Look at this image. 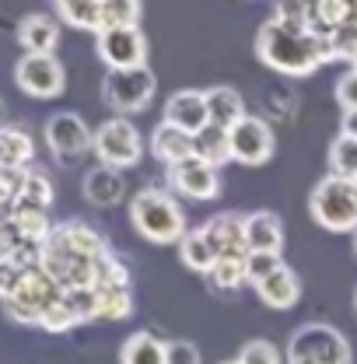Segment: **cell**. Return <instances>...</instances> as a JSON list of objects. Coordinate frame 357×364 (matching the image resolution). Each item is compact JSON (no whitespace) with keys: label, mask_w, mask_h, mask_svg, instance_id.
<instances>
[{"label":"cell","mask_w":357,"mask_h":364,"mask_svg":"<svg viewBox=\"0 0 357 364\" xmlns=\"http://www.w3.org/2000/svg\"><path fill=\"white\" fill-rule=\"evenodd\" d=\"M256 56L277 74L309 77L322 63L333 60V46H329V36L309 28V21L270 18L256 36Z\"/></svg>","instance_id":"obj_1"},{"label":"cell","mask_w":357,"mask_h":364,"mask_svg":"<svg viewBox=\"0 0 357 364\" xmlns=\"http://www.w3.org/2000/svg\"><path fill=\"white\" fill-rule=\"evenodd\" d=\"M130 221L147 242H158V245L178 242L189 231L186 228V214L176 203V196L165 193V189H154V186L140 189L130 200Z\"/></svg>","instance_id":"obj_2"},{"label":"cell","mask_w":357,"mask_h":364,"mask_svg":"<svg viewBox=\"0 0 357 364\" xmlns=\"http://www.w3.org/2000/svg\"><path fill=\"white\" fill-rule=\"evenodd\" d=\"M287 364H351V343L340 329L326 322H305L287 340Z\"/></svg>","instance_id":"obj_3"},{"label":"cell","mask_w":357,"mask_h":364,"mask_svg":"<svg viewBox=\"0 0 357 364\" xmlns=\"http://www.w3.org/2000/svg\"><path fill=\"white\" fill-rule=\"evenodd\" d=\"M309 210L312 221L326 231H357V186L354 179H340V176H326L315 182L312 196H309Z\"/></svg>","instance_id":"obj_4"},{"label":"cell","mask_w":357,"mask_h":364,"mask_svg":"<svg viewBox=\"0 0 357 364\" xmlns=\"http://www.w3.org/2000/svg\"><path fill=\"white\" fill-rule=\"evenodd\" d=\"M63 298V287L43 270H25L21 284L14 287V294L4 298V312L14 318V322H28V326H39L43 322V312L49 305H56Z\"/></svg>","instance_id":"obj_5"},{"label":"cell","mask_w":357,"mask_h":364,"mask_svg":"<svg viewBox=\"0 0 357 364\" xmlns=\"http://www.w3.org/2000/svg\"><path fill=\"white\" fill-rule=\"evenodd\" d=\"M95 154L102 165L109 168H130L140 161L144 154V136L130 119H105L98 130H95Z\"/></svg>","instance_id":"obj_6"},{"label":"cell","mask_w":357,"mask_h":364,"mask_svg":"<svg viewBox=\"0 0 357 364\" xmlns=\"http://www.w3.org/2000/svg\"><path fill=\"white\" fill-rule=\"evenodd\" d=\"M154 88H158V81H154V74L147 70V67H134V70H109L105 74V102L116 109V112H123V116H130V112H144L147 105H151V98H154Z\"/></svg>","instance_id":"obj_7"},{"label":"cell","mask_w":357,"mask_h":364,"mask_svg":"<svg viewBox=\"0 0 357 364\" xmlns=\"http://www.w3.org/2000/svg\"><path fill=\"white\" fill-rule=\"evenodd\" d=\"M95 49L98 60L109 70H134V67H147V39L137 25H123V28H102L95 36Z\"/></svg>","instance_id":"obj_8"},{"label":"cell","mask_w":357,"mask_h":364,"mask_svg":"<svg viewBox=\"0 0 357 364\" xmlns=\"http://www.w3.org/2000/svg\"><path fill=\"white\" fill-rule=\"evenodd\" d=\"M228 144H231V161L249 165V168L267 165L273 158V147H277L270 123L260 116H249V112L228 130Z\"/></svg>","instance_id":"obj_9"},{"label":"cell","mask_w":357,"mask_h":364,"mask_svg":"<svg viewBox=\"0 0 357 364\" xmlns=\"http://www.w3.org/2000/svg\"><path fill=\"white\" fill-rule=\"evenodd\" d=\"M46 144L63 165H78L88 151H95V134L85 127L81 116L74 112H56L46 123Z\"/></svg>","instance_id":"obj_10"},{"label":"cell","mask_w":357,"mask_h":364,"mask_svg":"<svg viewBox=\"0 0 357 364\" xmlns=\"http://www.w3.org/2000/svg\"><path fill=\"white\" fill-rule=\"evenodd\" d=\"M14 81L32 98H56V95H63L67 74L53 53H25L14 67Z\"/></svg>","instance_id":"obj_11"},{"label":"cell","mask_w":357,"mask_h":364,"mask_svg":"<svg viewBox=\"0 0 357 364\" xmlns=\"http://www.w3.org/2000/svg\"><path fill=\"white\" fill-rule=\"evenodd\" d=\"M172 189L189 196V200H218L221 196V168H214L211 161L203 158H186L172 165Z\"/></svg>","instance_id":"obj_12"},{"label":"cell","mask_w":357,"mask_h":364,"mask_svg":"<svg viewBox=\"0 0 357 364\" xmlns=\"http://www.w3.org/2000/svg\"><path fill=\"white\" fill-rule=\"evenodd\" d=\"M165 123L182 127L186 134H200L203 127H211V112H207V95L203 91H176L165 102Z\"/></svg>","instance_id":"obj_13"},{"label":"cell","mask_w":357,"mask_h":364,"mask_svg":"<svg viewBox=\"0 0 357 364\" xmlns=\"http://www.w3.org/2000/svg\"><path fill=\"white\" fill-rule=\"evenodd\" d=\"M203 235L211 242V249L221 256H245L249 252V242H245V218L242 214H214L207 225H203Z\"/></svg>","instance_id":"obj_14"},{"label":"cell","mask_w":357,"mask_h":364,"mask_svg":"<svg viewBox=\"0 0 357 364\" xmlns=\"http://www.w3.org/2000/svg\"><path fill=\"white\" fill-rule=\"evenodd\" d=\"M151 151H154L158 161H165L172 168V165L196 154V136L186 134L182 127H172V123H158L154 134H151Z\"/></svg>","instance_id":"obj_15"},{"label":"cell","mask_w":357,"mask_h":364,"mask_svg":"<svg viewBox=\"0 0 357 364\" xmlns=\"http://www.w3.org/2000/svg\"><path fill=\"white\" fill-rule=\"evenodd\" d=\"M256 294H260L263 305L277 309V312H287L302 298V280H298V273L291 270V267H280L277 273H270L267 280L256 284Z\"/></svg>","instance_id":"obj_16"},{"label":"cell","mask_w":357,"mask_h":364,"mask_svg":"<svg viewBox=\"0 0 357 364\" xmlns=\"http://www.w3.org/2000/svg\"><path fill=\"white\" fill-rule=\"evenodd\" d=\"M245 242H249V252H280L284 245V225L277 214L270 210H256L245 218Z\"/></svg>","instance_id":"obj_17"},{"label":"cell","mask_w":357,"mask_h":364,"mask_svg":"<svg viewBox=\"0 0 357 364\" xmlns=\"http://www.w3.org/2000/svg\"><path fill=\"white\" fill-rule=\"evenodd\" d=\"M85 196H88V203H95V207H112V203H119V200L127 196V182L119 176V168H109V165L91 168L88 179H85Z\"/></svg>","instance_id":"obj_18"},{"label":"cell","mask_w":357,"mask_h":364,"mask_svg":"<svg viewBox=\"0 0 357 364\" xmlns=\"http://www.w3.org/2000/svg\"><path fill=\"white\" fill-rule=\"evenodd\" d=\"M18 43L25 53H53L60 43V25L49 14H28L18 25Z\"/></svg>","instance_id":"obj_19"},{"label":"cell","mask_w":357,"mask_h":364,"mask_svg":"<svg viewBox=\"0 0 357 364\" xmlns=\"http://www.w3.org/2000/svg\"><path fill=\"white\" fill-rule=\"evenodd\" d=\"M32 154L36 144L21 127H0V172H21Z\"/></svg>","instance_id":"obj_20"},{"label":"cell","mask_w":357,"mask_h":364,"mask_svg":"<svg viewBox=\"0 0 357 364\" xmlns=\"http://www.w3.org/2000/svg\"><path fill=\"white\" fill-rule=\"evenodd\" d=\"M203 95H207V112H211V123H214V127L231 130V127L245 116V102H242V95L235 88L221 85V88L203 91Z\"/></svg>","instance_id":"obj_21"},{"label":"cell","mask_w":357,"mask_h":364,"mask_svg":"<svg viewBox=\"0 0 357 364\" xmlns=\"http://www.w3.org/2000/svg\"><path fill=\"white\" fill-rule=\"evenodd\" d=\"M178 259L189 267L193 273H211L214 270V263H218V252L211 249V242H207V235H203V228H196V231H186L182 238H178Z\"/></svg>","instance_id":"obj_22"},{"label":"cell","mask_w":357,"mask_h":364,"mask_svg":"<svg viewBox=\"0 0 357 364\" xmlns=\"http://www.w3.org/2000/svg\"><path fill=\"white\" fill-rule=\"evenodd\" d=\"M74 252H81V256H91V259H102L105 252H109V245L102 242V235L95 231V228L88 225H81V221H67V225H60V228H53Z\"/></svg>","instance_id":"obj_23"},{"label":"cell","mask_w":357,"mask_h":364,"mask_svg":"<svg viewBox=\"0 0 357 364\" xmlns=\"http://www.w3.org/2000/svg\"><path fill=\"white\" fill-rule=\"evenodd\" d=\"M60 18L74 28H85V32H102V0H53Z\"/></svg>","instance_id":"obj_24"},{"label":"cell","mask_w":357,"mask_h":364,"mask_svg":"<svg viewBox=\"0 0 357 364\" xmlns=\"http://www.w3.org/2000/svg\"><path fill=\"white\" fill-rule=\"evenodd\" d=\"M119 364H169L165 343L151 333H134V336H127V343L119 350Z\"/></svg>","instance_id":"obj_25"},{"label":"cell","mask_w":357,"mask_h":364,"mask_svg":"<svg viewBox=\"0 0 357 364\" xmlns=\"http://www.w3.org/2000/svg\"><path fill=\"white\" fill-rule=\"evenodd\" d=\"M98 294V318H127L134 312L130 284H95Z\"/></svg>","instance_id":"obj_26"},{"label":"cell","mask_w":357,"mask_h":364,"mask_svg":"<svg viewBox=\"0 0 357 364\" xmlns=\"http://www.w3.org/2000/svg\"><path fill=\"white\" fill-rule=\"evenodd\" d=\"M196 158H203V161H211L214 168H221L224 161H231V144H228V130L221 127H203L200 134H196Z\"/></svg>","instance_id":"obj_27"},{"label":"cell","mask_w":357,"mask_h":364,"mask_svg":"<svg viewBox=\"0 0 357 364\" xmlns=\"http://www.w3.org/2000/svg\"><path fill=\"white\" fill-rule=\"evenodd\" d=\"M11 221H14L18 231L25 235V242H39V245H43L46 238L53 235L49 214L39 210V207H14V210H11Z\"/></svg>","instance_id":"obj_28"},{"label":"cell","mask_w":357,"mask_h":364,"mask_svg":"<svg viewBox=\"0 0 357 364\" xmlns=\"http://www.w3.org/2000/svg\"><path fill=\"white\" fill-rule=\"evenodd\" d=\"M53 203V182L46 179V172H25L21 179V193H18V203L14 207H39V210H49ZM11 207V210H14Z\"/></svg>","instance_id":"obj_29"},{"label":"cell","mask_w":357,"mask_h":364,"mask_svg":"<svg viewBox=\"0 0 357 364\" xmlns=\"http://www.w3.org/2000/svg\"><path fill=\"white\" fill-rule=\"evenodd\" d=\"M329 165H333V176L357 179V136L340 130V136H336L333 147H329Z\"/></svg>","instance_id":"obj_30"},{"label":"cell","mask_w":357,"mask_h":364,"mask_svg":"<svg viewBox=\"0 0 357 364\" xmlns=\"http://www.w3.org/2000/svg\"><path fill=\"white\" fill-rule=\"evenodd\" d=\"M207 277H211V284H214L218 291L242 287V284H245V256H221Z\"/></svg>","instance_id":"obj_31"},{"label":"cell","mask_w":357,"mask_h":364,"mask_svg":"<svg viewBox=\"0 0 357 364\" xmlns=\"http://www.w3.org/2000/svg\"><path fill=\"white\" fill-rule=\"evenodd\" d=\"M140 21V0H102V28H123Z\"/></svg>","instance_id":"obj_32"},{"label":"cell","mask_w":357,"mask_h":364,"mask_svg":"<svg viewBox=\"0 0 357 364\" xmlns=\"http://www.w3.org/2000/svg\"><path fill=\"white\" fill-rule=\"evenodd\" d=\"M284 267L280 263V252H245V280L249 284H260V280H267L270 273H277Z\"/></svg>","instance_id":"obj_33"},{"label":"cell","mask_w":357,"mask_h":364,"mask_svg":"<svg viewBox=\"0 0 357 364\" xmlns=\"http://www.w3.org/2000/svg\"><path fill=\"white\" fill-rule=\"evenodd\" d=\"M63 301L74 309V316L81 318V322L98 318V294H95V287H67L63 291Z\"/></svg>","instance_id":"obj_34"},{"label":"cell","mask_w":357,"mask_h":364,"mask_svg":"<svg viewBox=\"0 0 357 364\" xmlns=\"http://www.w3.org/2000/svg\"><path fill=\"white\" fill-rule=\"evenodd\" d=\"M329 46H333V60H357V25H340L329 32Z\"/></svg>","instance_id":"obj_35"},{"label":"cell","mask_w":357,"mask_h":364,"mask_svg":"<svg viewBox=\"0 0 357 364\" xmlns=\"http://www.w3.org/2000/svg\"><path fill=\"white\" fill-rule=\"evenodd\" d=\"M78 322H81V318L74 316V309L60 298L56 305H49V309L43 312V322H39V326H43V329H49V333H67V329H74Z\"/></svg>","instance_id":"obj_36"},{"label":"cell","mask_w":357,"mask_h":364,"mask_svg":"<svg viewBox=\"0 0 357 364\" xmlns=\"http://www.w3.org/2000/svg\"><path fill=\"white\" fill-rule=\"evenodd\" d=\"M238 361L242 364H284V358H280V350H277L270 340H249V343L242 347Z\"/></svg>","instance_id":"obj_37"},{"label":"cell","mask_w":357,"mask_h":364,"mask_svg":"<svg viewBox=\"0 0 357 364\" xmlns=\"http://www.w3.org/2000/svg\"><path fill=\"white\" fill-rule=\"evenodd\" d=\"M336 102H340L343 112H357V70L354 67L336 81Z\"/></svg>","instance_id":"obj_38"},{"label":"cell","mask_w":357,"mask_h":364,"mask_svg":"<svg viewBox=\"0 0 357 364\" xmlns=\"http://www.w3.org/2000/svg\"><path fill=\"white\" fill-rule=\"evenodd\" d=\"M165 361L169 364H200V350L189 340H172L165 343Z\"/></svg>","instance_id":"obj_39"},{"label":"cell","mask_w":357,"mask_h":364,"mask_svg":"<svg viewBox=\"0 0 357 364\" xmlns=\"http://www.w3.org/2000/svg\"><path fill=\"white\" fill-rule=\"evenodd\" d=\"M343 134L357 136V112H343Z\"/></svg>","instance_id":"obj_40"},{"label":"cell","mask_w":357,"mask_h":364,"mask_svg":"<svg viewBox=\"0 0 357 364\" xmlns=\"http://www.w3.org/2000/svg\"><path fill=\"white\" fill-rule=\"evenodd\" d=\"M224 364H242V361H238V358H235V361H224Z\"/></svg>","instance_id":"obj_41"},{"label":"cell","mask_w":357,"mask_h":364,"mask_svg":"<svg viewBox=\"0 0 357 364\" xmlns=\"http://www.w3.org/2000/svg\"><path fill=\"white\" fill-rule=\"evenodd\" d=\"M0 116H4V102H0Z\"/></svg>","instance_id":"obj_42"},{"label":"cell","mask_w":357,"mask_h":364,"mask_svg":"<svg viewBox=\"0 0 357 364\" xmlns=\"http://www.w3.org/2000/svg\"><path fill=\"white\" fill-rule=\"evenodd\" d=\"M354 252H357V235H354Z\"/></svg>","instance_id":"obj_43"},{"label":"cell","mask_w":357,"mask_h":364,"mask_svg":"<svg viewBox=\"0 0 357 364\" xmlns=\"http://www.w3.org/2000/svg\"><path fill=\"white\" fill-rule=\"evenodd\" d=\"M354 70H357V60H354Z\"/></svg>","instance_id":"obj_44"},{"label":"cell","mask_w":357,"mask_h":364,"mask_svg":"<svg viewBox=\"0 0 357 364\" xmlns=\"http://www.w3.org/2000/svg\"><path fill=\"white\" fill-rule=\"evenodd\" d=\"M354 186H357V179H354Z\"/></svg>","instance_id":"obj_45"}]
</instances>
